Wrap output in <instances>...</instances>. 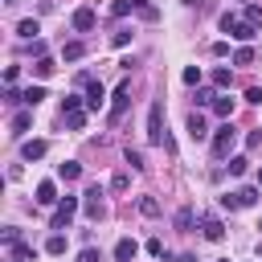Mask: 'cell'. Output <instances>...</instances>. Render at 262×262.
<instances>
[{"mask_svg":"<svg viewBox=\"0 0 262 262\" xmlns=\"http://www.w3.org/2000/svg\"><path fill=\"white\" fill-rule=\"evenodd\" d=\"M147 143H168V131H164V102L156 98L151 106H147Z\"/></svg>","mask_w":262,"mask_h":262,"instance_id":"cell-2","label":"cell"},{"mask_svg":"<svg viewBox=\"0 0 262 262\" xmlns=\"http://www.w3.org/2000/svg\"><path fill=\"white\" fill-rule=\"evenodd\" d=\"M147 254H151V258H168V254H164V242H160V237H151V242H147Z\"/></svg>","mask_w":262,"mask_h":262,"instance_id":"cell-38","label":"cell"},{"mask_svg":"<svg viewBox=\"0 0 262 262\" xmlns=\"http://www.w3.org/2000/svg\"><path fill=\"white\" fill-rule=\"evenodd\" d=\"M246 102H262V86H250L246 90Z\"/></svg>","mask_w":262,"mask_h":262,"instance_id":"cell-42","label":"cell"},{"mask_svg":"<svg viewBox=\"0 0 262 262\" xmlns=\"http://www.w3.org/2000/svg\"><path fill=\"white\" fill-rule=\"evenodd\" d=\"M188 135H192V139H209V127H205V115H196V111L188 115Z\"/></svg>","mask_w":262,"mask_h":262,"instance_id":"cell-17","label":"cell"},{"mask_svg":"<svg viewBox=\"0 0 262 262\" xmlns=\"http://www.w3.org/2000/svg\"><path fill=\"white\" fill-rule=\"evenodd\" d=\"M33 201H37V205H45V209H49V205H57V201H61V196H57V184H53V180H41Z\"/></svg>","mask_w":262,"mask_h":262,"instance_id":"cell-11","label":"cell"},{"mask_svg":"<svg viewBox=\"0 0 262 262\" xmlns=\"http://www.w3.org/2000/svg\"><path fill=\"white\" fill-rule=\"evenodd\" d=\"M53 70H57V66H53V57H41V61L33 66V74H37V78H49Z\"/></svg>","mask_w":262,"mask_h":262,"instance_id":"cell-26","label":"cell"},{"mask_svg":"<svg viewBox=\"0 0 262 262\" xmlns=\"http://www.w3.org/2000/svg\"><path fill=\"white\" fill-rule=\"evenodd\" d=\"M201 233H205L209 242H221V237H225V225H221V217L205 213V217H201Z\"/></svg>","mask_w":262,"mask_h":262,"instance_id":"cell-8","label":"cell"},{"mask_svg":"<svg viewBox=\"0 0 262 262\" xmlns=\"http://www.w3.org/2000/svg\"><path fill=\"white\" fill-rule=\"evenodd\" d=\"M233 61H237V66H254V49H250V45H242V49L233 53Z\"/></svg>","mask_w":262,"mask_h":262,"instance_id":"cell-31","label":"cell"},{"mask_svg":"<svg viewBox=\"0 0 262 262\" xmlns=\"http://www.w3.org/2000/svg\"><path fill=\"white\" fill-rule=\"evenodd\" d=\"M135 254H139V242L135 237H119L115 242V262H135Z\"/></svg>","mask_w":262,"mask_h":262,"instance_id":"cell-9","label":"cell"},{"mask_svg":"<svg viewBox=\"0 0 262 262\" xmlns=\"http://www.w3.org/2000/svg\"><path fill=\"white\" fill-rule=\"evenodd\" d=\"M111 45H119V49L131 45V29H115V33H111Z\"/></svg>","mask_w":262,"mask_h":262,"instance_id":"cell-30","label":"cell"},{"mask_svg":"<svg viewBox=\"0 0 262 262\" xmlns=\"http://www.w3.org/2000/svg\"><path fill=\"white\" fill-rule=\"evenodd\" d=\"M258 192H262L258 184H246V188H237V192H233V196H237V209H250V205H258Z\"/></svg>","mask_w":262,"mask_h":262,"instance_id":"cell-15","label":"cell"},{"mask_svg":"<svg viewBox=\"0 0 262 262\" xmlns=\"http://www.w3.org/2000/svg\"><path fill=\"white\" fill-rule=\"evenodd\" d=\"M229 82H233V70H225V66H217V70H213V86H221V90H225Z\"/></svg>","mask_w":262,"mask_h":262,"instance_id":"cell-24","label":"cell"},{"mask_svg":"<svg viewBox=\"0 0 262 262\" xmlns=\"http://www.w3.org/2000/svg\"><path fill=\"white\" fill-rule=\"evenodd\" d=\"M131 8H135V4H131V0H115V4H111V12H115V16H127V12H131Z\"/></svg>","mask_w":262,"mask_h":262,"instance_id":"cell-37","label":"cell"},{"mask_svg":"<svg viewBox=\"0 0 262 262\" xmlns=\"http://www.w3.org/2000/svg\"><path fill=\"white\" fill-rule=\"evenodd\" d=\"M246 168H250V160H246V156H229V176H242Z\"/></svg>","mask_w":262,"mask_h":262,"instance_id":"cell-27","label":"cell"},{"mask_svg":"<svg viewBox=\"0 0 262 262\" xmlns=\"http://www.w3.org/2000/svg\"><path fill=\"white\" fill-rule=\"evenodd\" d=\"M94 20H98V16H94V8H86V4H82V8H74V16H70V25H74L78 33H90V29H94Z\"/></svg>","mask_w":262,"mask_h":262,"instance_id":"cell-7","label":"cell"},{"mask_svg":"<svg viewBox=\"0 0 262 262\" xmlns=\"http://www.w3.org/2000/svg\"><path fill=\"white\" fill-rule=\"evenodd\" d=\"M213 115L229 123V119H233V98H229V94H217V102H213Z\"/></svg>","mask_w":262,"mask_h":262,"instance_id":"cell-16","label":"cell"},{"mask_svg":"<svg viewBox=\"0 0 262 262\" xmlns=\"http://www.w3.org/2000/svg\"><path fill=\"white\" fill-rule=\"evenodd\" d=\"M111 188H115V192H127V188H131V176H127V172H115V176H111Z\"/></svg>","mask_w":262,"mask_h":262,"instance_id":"cell-28","label":"cell"},{"mask_svg":"<svg viewBox=\"0 0 262 262\" xmlns=\"http://www.w3.org/2000/svg\"><path fill=\"white\" fill-rule=\"evenodd\" d=\"M41 98H45V86H25V106H29V111H33Z\"/></svg>","mask_w":262,"mask_h":262,"instance_id":"cell-21","label":"cell"},{"mask_svg":"<svg viewBox=\"0 0 262 262\" xmlns=\"http://www.w3.org/2000/svg\"><path fill=\"white\" fill-rule=\"evenodd\" d=\"M221 33H229L233 41H254V25L246 20V16H233V12H221Z\"/></svg>","mask_w":262,"mask_h":262,"instance_id":"cell-1","label":"cell"},{"mask_svg":"<svg viewBox=\"0 0 262 262\" xmlns=\"http://www.w3.org/2000/svg\"><path fill=\"white\" fill-rule=\"evenodd\" d=\"M12 258H25V262H33V246H25V242H16V246H12Z\"/></svg>","mask_w":262,"mask_h":262,"instance_id":"cell-36","label":"cell"},{"mask_svg":"<svg viewBox=\"0 0 262 262\" xmlns=\"http://www.w3.org/2000/svg\"><path fill=\"white\" fill-rule=\"evenodd\" d=\"M229 53V41H213V57H225Z\"/></svg>","mask_w":262,"mask_h":262,"instance_id":"cell-41","label":"cell"},{"mask_svg":"<svg viewBox=\"0 0 262 262\" xmlns=\"http://www.w3.org/2000/svg\"><path fill=\"white\" fill-rule=\"evenodd\" d=\"M12 262H25V258H12Z\"/></svg>","mask_w":262,"mask_h":262,"instance_id":"cell-46","label":"cell"},{"mask_svg":"<svg viewBox=\"0 0 262 262\" xmlns=\"http://www.w3.org/2000/svg\"><path fill=\"white\" fill-rule=\"evenodd\" d=\"M4 102H8V106H16V102H25V90H16V86H8V90H4Z\"/></svg>","mask_w":262,"mask_h":262,"instance_id":"cell-35","label":"cell"},{"mask_svg":"<svg viewBox=\"0 0 262 262\" xmlns=\"http://www.w3.org/2000/svg\"><path fill=\"white\" fill-rule=\"evenodd\" d=\"M61 57H66V61H78V57H86V45H82V41H66V45H61Z\"/></svg>","mask_w":262,"mask_h":262,"instance_id":"cell-20","label":"cell"},{"mask_svg":"<svg viewBox=\"0 0 262 262\" xmlns=\"http://www.w3.org/2000/svg\"><path fill=\"white\" fill-rule=\"evenodd\" d=\"M254 180H258V188H262V168H258V176H254Z\"/></svg>","mask_w":262,"mask_h":262,"instance_id":"cell-45","label":"cell"},{"mask_svg":"<svg viewBox=\"0 0 262 262\" xmlns=\"http://www.w3.org/2000/svg\"><path fill=\"white\" fill-rule=\"evenodd\" d=\"M86 106V98H78V94H66L61 98V115H74V111H82Z\"/></svg>","mask_w":262,"mask_h":262,"instance_id":"cell-22","label":"cell"},{"mask_svg":"<svg viewBox=\"0 0 262 262\" xmlns=\"http://www.w3.org/2000/svg\"><path fill=\"white\" fill-rule=\"evenodd\" d=\"M37 33H41V25H37L33 16H25V20L16 25V37H25V41H37Z\"/></svg>","mask_w":262,"mask_h":262,"instance_id":"cell-18","label":"cell"},{"mask_svg":"<svg viewBox=\"0 0 262 262\" xmlns=\"http://www.w3.org/2000/svg\"><path fill=\"white\" fill-rule=\"evenodd\" d=\"M102 102H106V90H102V82L90 78V82H86V111H98Z\"/></svg>","mask_w":262,"mask_h":262,"instance_id":"cell-10","label":"cell"},{"mask_svg":"<svg viewBox=\"0 0 262 262\" xmlns=\"http://www.w3.org/2000/svg\"><path fill=\"white\" fill-rule=\"evenodd\" d=\"M180 78H184V86H201V66H188Z\"/></svg>","mask_w":262,"mask_h":262,"instance_id":"cell-32","label":"cell"},{"mask_svg":"<svg viewBox=\"0 0 262 262\" xmlns=\"http://www.w3.org/2000/svg\"><path fill=\"white\" fill-rule=\"evenodd\" d=\"M8 127H12V135H16V139H20V135H25V131H29V127H33V111H16V115H12V123H8Z\"/></svg>","mask_w":262,"mask_h":262,"instance_id":"cell-14","label":"cell"},{"mask_svg":"<svg viewBox=\"0 0 262 262\" xmlns=\"http://www.w3.org/2000/svg\"><path fill=\"white\" fill-rule=\"evenodd\" d=\"M139 213L143 217H160V201L156 196H139Z\"/></svg>","mask_w":262,"mask_h":262,"instance_id":"cell-23","label":"cell"},{"mask_svg":"<svg viewBox=\"0 0 262 262\" xmlns=\"http://www.w3.org/2000/svg\"><path fill=\"white\" fill-rule=\"evenodd\" d=\"M176 262H196V254H176Z\"/></svg>","mask_w":262,"mask_h":262,"instance_id":"cell-43","label":"cell"},{"mask_svg":"<svg viewBox=\"0 0 262 262\" xmlns=\"http://www.w3.org/2000/svg\"><path fill=\"white\" fill-rule=\"evenodd\" d=\"M16 242H20V229L8 225V229H4V246H16Z\"/></svg>","mask_w":262,"mask_h":262,"instance_id":"cell-40","label":"cell"},{"mask_svg":"<svg viewBox=\"0 0 262 262\" xmlns=\"http://www.w3.org/2000/svg\"><path fill=\"white\" fill-rule=\"evenodd\" d=\"M82 209H86V217H90V221H98V217L106 213V209H102V184H90V188H86Z\"/></svg>","mask_w":262,"mask_h":262,"instance_id":"cell-6","label":"cell"},{"mask_svg":"<svg viewBox=\"0 0 262 262\" xmlns=\"http://www.w3.org/2000/svg\"><path fill=\"white\" fill-rule=\"evenodd\" d=\"M45 254H66V237H61V233H53V237L45 242Z\"/></svg>","mask_w":262,"mask_h":262,"instance_id":"cell-29","label":"cell"},{"mask_svg":"<svg viewBox=\"0 0 262 262\" xmlns=\"http://www.w3.org/2000/svg\"><path fill=\"white\" fill-rule=\"evenodd\" d=\"M45 151H49V143H45V139H25V143H20V156H25L29 164H33V160H41Z\"/></svg>","mask_w":262,"mask_h":262,"instance_id":"cell-12","label":"cell"},{"mask_svg":"<svg viewBox=\"0 0 262 262\" xmlns=\"http://www.w3.org/2000/svg\"><path fill=\"white\" fill-rule=\"evenodd\" d=\"M78 262H102V254H98V250H94V246H86V250H82V254H78Z\"/></svg>","mask_w":262,"mask_h":262,"instance_id":"cell-39","label":"cell"},{"mask_svg":"<svg viewBox=\"0 0 262 262\" xmlns=\"http://www.w3.org/2000/svg\"><path fill=\"white\" fill-rule=\"evenodd\" d=\"M233 147H237V131H233V123H221V127L213 131V156L225 160Z\"/></svg>","mask_w":262,"mask_h":262,"instance_id":"cell-3","label":"cell"},{"mask_svg":"<svg viewBox=\"0 0 262 262\" xmlns=\"http://www.w3.org/2000/svg\"><path fill=\"white\" fill-rule=\"evenodd\" d=\"M192 221H196V209H192V205H180V209H176V217H172V225H176V229H184V233L192 229Z\"/></svg>","mask_w":262,"mask_h":262,"instance_id":"cell-13","label":"cell"},{"mask_svg":"<svg viewBox=\"0 0 262 262\" xmlns=\"http://www.w3.org/2000/svg\"><path fill=\"white\" fill-rule=\"evenodd\" d=\"M258 229H262V221H258Z\"/></svg>","mask_w":262,"mask_h":262,"instance_id":"cell-47","label":"cell"},{"mask_svg":"<svg viewBox=\"0 0 262 262\" xmlns=\"http://www.w3.org/2000/svg\"><path fill=\"white\" fill-rule=\"evenodd\" d=\"M127 102H131V78H123V82L115 86V94H111V123H119V119H123Z\"/></svg>","mask_w":262,"mask_h":262,"instance_id":"cell-5","label":"cell"},{"mask_svg":"<svg viewBox=\"0 0 262 262\" xmlns=\"http://www.w3.org/2000/svg\"><path fill=\"white\" fill-rule=\"evenodd\" d=\"M57 176L70 184V180H78V176H82V164H78V160H66V164H57Z\"/></svg>","mask_w":262,"mask_h":262,"instance_id":"cell-19","label":"cell"},{"mask_svg":"<svg viewBox=\"0 0 262 262\" xmlns=\"http://www.w3.org/2000/svg\"><path fill=\"white\" fill-rule=\"evenodd\" d=\"M131 4H135V8H139V12H143V8H151V4H147V0H131Z\"/></svg>","mask_w":262,"mask_h":262,"instance_id":"cell-44","label":"cell"},{"mask_svg":"<svg viewBox=\"0 0 262 262\" xmlns=\"http://www.w3.org/2000/svg\"><path fill=\"white\" fill-rule=\"evenodd\" d=\"M123 160H127V164H131L135 172L143 168V151H135V147H127V151H123Z\"/></svg>","mask_w":262,"mask_h":262,"instance_id":"cell-33","label":"cell"},{"mask_svg":"<svg viewBox=\"0 0 262 262\" xmlns=\"http://www.w3.org/2000/svg\"><path fill=\"white\" fill-rule=\"evenodd\" d=\"M78 196H61L57 201V209H53V217H49V229H70V221H74V213H78Z\"/></svg>","mask_w":262,"mask_h":262,"instance_id":"cell-4","label":"cell"},{"mask_svg":"<svg viewBox=\"0 0 262 262\" xmlns=\"http://www.w3.org/2000/svg\"><path fill=\"white\" fill-rule=\"evenodd\" d=\"M246 20H250L254 29H262V8H258V4H246Z\"/></svg>","mask_w":262,"mask_h":262,"instance_id":"cell-34","label":"cell"},{"mask_svg":"<svg viewBox=\"0 0 262 262\" xmlns=\"http://www.w3.org/2000/svg\"><path fill=\"white\" fill-rule=\"evenodd\" d=\"M61 119H66L70 131H82V127H86V111H74V115H61Z\"/></svg>","mask_w":262,"mask_h":262,"instance_id":"cell-25","label":"cell"}]
</instances>
